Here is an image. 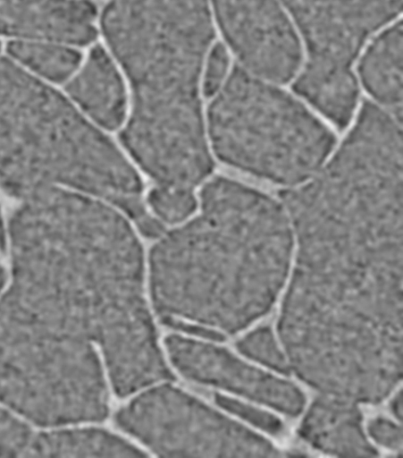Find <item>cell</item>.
<instances>
[{"instance_id":"1","label":"cell","mask_w":403,"mask_h":458,"mask_svg":"<svg viewBox=\"0 0 403 458\" xmlns=\"http://www.w3.org/2000/svg\"><path fill=\"white\" fill-rule=\"evenodd\" d=\"M291 249L290 222L274 199L215 177L201 191L199 215L151 250L155 310L236 331L254 315L256 290L284 275Z\"/></svg>"},{"instance_id":"2","label":"cell","mask_w":403,"mask_h":458,"mask_svg":"<svg viewBox=\"0 0 403 458\" xmlns=\"http://www.w3.org/2000/svg\"><path fill=\"white\" fill-rule=\"evenodd\" d=\"M13 282L50 290L108 327L149 315L141 246L128 222L97 199L50 188L10 224Z\"/></svg>"},{"instance_id":"3","label":"cell","mask_w":403,"mask_h":458,"mask_svg":"<svg viewBox=\"0 0 403 458\" xmlns=\"http://www.w3.org/2000/svg\"><path fill=\"white\" fill-rule=\"evenodd\" d=\"M135 172L58 92L0 59V184L28 197L66 186L117 201Z\"/></svg>"},{"instance_id":"4","label":"cell","mask_w":403,"mask_h":458,"mask_svg":"<svg viewBox=\"0 0 403 458\" xmlns=\"http://www.w3.org/2000/svg\"><path fill=\"white\" fill-rule=\"evenodd\" d=\"M208 110L211 142L224 163L264 180L297 185L315 175L333 133L299 101L240 66Z\"/></svg>"},{"instance_id":"5","label":"cell","mask_w":403,"mask_h":458,"mask_svg":"<svg viewBox=\"0 0 403 458\" xmlns=\"http://www.w3.org/2000/svg\"><path fill=\"white\" fill-rule=\"evenodd\" d=\"M102 26L133 96L162 98L198 91L214 37L207 0H111Z\"/></svg>"},{"instance_id":"6","label":"cell","mask_w":403,"mask_h":458,"mask_svg":"<svg viewBox=\"0 0 403 458\" xmlns=\"http://www.w3.org/2000/svg\"><path fill=\"white\" fill-rule=\"evenodd\" d=\"M115 422L161 456L245 455L255 448L247 430L169 384L137 395Z\"/></svg>"},{"instance_id":"7","label":"cell","mask_w":403,"mask_h":458,"mask_svg":"<svg viewBox=\"0 0 403 458\" xmlns=\"http://www.w3.org/2000/svg\"><path fill=\"white\" fill-rule=\"evenodd\" d=\"M221 30L248 72L274 82L298 69V36L277 0H212Z\"/></svg>"},{"instance_id":"8","label":"cell","mask_w":403,"mask_h":458,"mask_svg":"<svg viewBox=\"0 0 403 458\" xmlns=\"http://www.w3.org/2000/svg\"><path fill=\"white\" fill-rule=\"evenodd\" d=\"M310 62L350 66L366 38L392 20L402 0H282Z\"/></svg>"},{"instance_id":"9","label":"cell","mask_w":403,"mask_h":458,"mask_svg":"<svg viewBox=\"0 0 403 458\" xmlns=\"http://www.w3.org/2000/svg\"><path fill=\"white\" fill-rule=\"evenodd\" d=\"M88 0H0V34L85 45L96 37Z\"/></svg>"},{"instance_id":"10","label":"cell","mask_w":403,"mask_h":458,"mask_svg":"<svg viewBox=\"0 0 403 458\" xmlns=\"http://www.w3.org/2000/svg\"><path fill=\"white\" fill-rule=\"evenodd\" d=\"M164 343L172 363L184 377L248 396L256 394L255 372L227 351L179 335H168Z\"/></svg>"},{"instance_id":"11","label":"cell","mask_w":403,"mask_h":458,"mask_svg":"<svg viewBox=\"0 0 403 458\" xmlns=\"http://www.w3.org/2000/svg\"><path fill=\"white\" fill-rule=\"evenodd\" d=\"M67 91L102 126L115 129L123 121V84L112 59L102 47L91 51L84 67L68 84Z\"/></svg>"},{"instance_id":"12","label":"cell","mask_w":403,"mask_h":458,"mask_svg":"<svg viewBox=\"0 0 403 458\" xmlns=\"http://www.w3.org/2000/svg\"><path fill=\"white\" fill-rule=\"evenodd\" d=\"M293 89L338 127L351 119L358 89L349 66L308 61Z\"/></svg>"},{"instance_id":"13","label":"cell","mask_w":403,"mask_h":458,"mask_svg":"<svg viewBox=\"0 0 403 458\" xmlns=\"http://www.w3.org/2000/svg\"><path fill=\"white\" fill-rule=\"evenodd\" d=\"M24 455L143 457L147 454L109 431L78 428L43 432L33 436Z\"/></svg>"},{"instance_id":"14","label":"cell","mask_w":403,"mask_h":458,"mask_svg":"<svg viewBox=\"0 0 403 458\" xmlns=\"http://www.w3.org/2000/svg\"><path fill=\"white\" fill-rule=\"evenodd\" d=\"M367 91L378 101L400 110L402 100V24L383 31L367 48L359 64Z\"/></svg>"},{"instance_id":"15","label":"cell","mask_w":403,"mask_h":458,"mask_svg":"<svg viewBox=\"0 0 403 458\" xmlns=\"http://www.w3.org/2000/svg\"><path fill=\"white\" fill-rule=\"evenodd\" d=\"M9 53L38 74L54 81H63L76 70L80 54L61 43L14 41Z\"/></svg>"},{"instance_id":"16","label":"cell","mask_w":403,"mask_h":458,"mask_svg":"<svg viewBox=\"0 0 403 458\" xmlns=\"http://www.w3.org/2000/svg\"><path fill=\"white\" fill-rule=\"evenodd\" d=\"M148 201L154 213L167 223L187 218L197 204L190 189L160 184L150 191Z\"/></svg>"},{"instance_id":"17","label":"cell","mask_w":403,"mask_h":458,"mask_svg":"<svg viewBox=\"0 0 403 458\" xmlns=\"http://www.w3.org/2000/svg\"><path fill=\"white\" fill-rule=\"evenodd\" d=\"M31 437L32 433L25 424L0 409V456L22 454Z\"/></svg>"},{"instance_id":"18","label":"cell","mask_w":403,"mask_h":458,"mask_svg":"<svg viewBox=\"0 0 403 458\" xmlns=\"http://www.w3.org/2000/svg\"><path fill=\"white\" fill-rule=\"evenodd\" d=\"M228 54L222 44H216L207 59L204 81L206 95L215 94L221 88L228 69Z\"/></svg>"},{"instance_id":"19","label":"cell","mask_w":403,"mask_h":458,"mask_svg":"<svg viewBox=\"0 0 403 458\" xmlns=\"http://www.w3.org/2000/svg\"><path fill=\"white\" fill-rule=\"evenodd\" d=\"M4 242V227L3 217H2L1 210H0V245H3Z\"/></svg>"},{"instance_id":"20","label":"cell","mask_w":403,"mask_h":458,"mask_svg":"<svg viewBox=\"0 0 403 458\" xmlns=\"http://www.w3.org/2000/svg\"><path fill=\"white\" fill-rule=\"evenodd\" d=\"M3 283H4V272H3L2 267H0V290L2 288Z\"/></svg>"}]
</instances>
